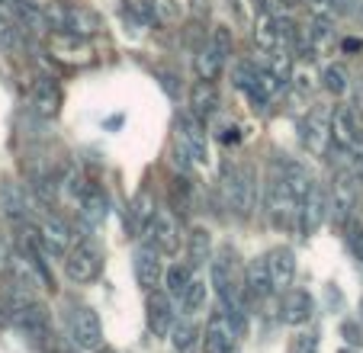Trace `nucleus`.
Wrapping results in <instances>:
<instances>
[{
    "label": "nucleus",
    "instance_id": "obj_1",
    "mask_svg": "<svg viewBox=\"0 0 363 353\" xmlns=\"http://www.w3.org/2000/svg\"><path fill=\"white\" fill-rule=\"evenodd\" d=\"M209 283H213V292L219 296L222 308L245 306V267H241L232 245H222L213 254V260H209Z\"/></svg>",
    "mask_w": 363,
    "mask_h": 353
},
{
    "label": "nucleus",
    "instance_id": "obj_2",
    "mask_svg": "<svg viewBox=\"0 0 363 353\" xmlns=\"http://www.w3.org/2000/svg\"><path fill=\"white\" fill-rule=\"evenodd\" d=\"M222 199L235 218H251L257 209V170L251 164H225L222 167Z\"/></svg>",
    "mask_w": 363,
    "mask_h": 353
},
{
    "label": "nucleus",
    "instance_id": "obj_3",
    "mask_svg": "<svg viewBox=\"0 0 363 353\" xmlns=\"http://www.w3.org/2000/svg\"><path fill=\"white\" fill-rule=\"evenodd\" d=\"M261 209H264V215L270 218V225H277V228H289V225H296V215H299V199L293 196L289 184L283 180L280 164L264 176Z\"/></svg>",
    "mask_w": 363,
    "mask_h": 353
},
{
    "label": "nucleus",
    "instance_id": "obj_4",
    "mask_svg": "<svg viewBox=\"0 0 363 353\" xmlns=\"http://www.w3.org/2000/svg\"><path fill=\"white\" fill-rule=\"evenodd\" d=\"M235 52V35L228 26H213V33L206 35L203 48L193 58V71L199 81H219L228 68V58Z\"/></svg>",
    "mask_w": 363,
    "mask_h": 353
},
{
    "label": "nucleus",
    "instance_id": "obj_5",
    "mask_svg": "<svg viewBox=\"0 0 363 353\" xmlns=\"http://www.w3.org/2000/svg\"><path fill=\"white\" fill-rule=\"evenodd\" d=\"M62 267H65V279H68L71 286H87V283H94V279H100V273H103L100 245H96L90 235L77 238L74 245H71V251L62 257Z\"/></svg>",
    "mask_w": 363,
    "mask_h": 353
},
{
    "label": "nucleus",
    "instance_id": "obj_6",
    "mask_svg": "<svg viewBox=\"0 0 363 353\" xmlns=\"http://www.w3.org/2000/svg\"><path fill=\"white\" fill-rule=\"evenodd\" d=\"M360 190H363V180L350 167H341L335 174V180H331V190H328L331 218H335V225L341 231L357 218V209H360Z\"/></svg>",
    "mask_w": 363,
    "mask_h": 353
},
{
    "label": "nucleus",
    "instance_id": "obj_7",
    "mask_svg": "<svg viewBox=\"0 0 363 353\" xmlns=\"http://www.w3.org/2000/svg\"><path fill=\"white\" fill-rule=\"evenodd\" d=\"M145 238L158 247L164 257H177L180 247L186 245L184 215H180L174 206H158V212H155V218H151V228H148Z\"/></svg>",
    "mask_w": 363,
    "mask_h": 353
},
{
    "label": "nucleus",
    "instance_id": "obj_8",
    "mask_svg": "<svg viewBox=\"0 0 363 353\" xmlns=\"http://www.w3.org/2000/svg\"><path fill=\"white\" fill-rule=\"evenodd\" d=\"M45 48L52 55V62H58L62 68H90L96 62L94 42L87 35H74V33H48L45 35Z\"/></svg>",
    "mask_w": 363,
    "mask_h": 353
},
{
    "label": "nucleus",
    "instance_id": "obj_9",
    "mask_svg": "<svg viewBox=\"0 0 363 353\" xmlns=\"http://www.w3.org/2000/svg\"><path fill=\"white\" fill-rule=\"evenodd\" d=\"M331 109L335 106L315 103L306 113V119L299 123V138H302V148L308 151V157H328V151L335 148V138H331Z\"/></svg>",
    "mask_w": 363,
    "mask_h": 353
},
{
    "label": "nucleus",
    "instance_id": "obj_10",
    "mask_svg": "<svg viewBox=\"0 0 363 353\" xmlns=\"http://www.w3.org/2000/svg\"><path fill=\"white\" fill-rule=\"evenodd\" d=\"M174 138L184 145V151L190 155L193 167L196 170L209 167V129H206V123L196 119L190 109L177 116V123H174Z\"/></svg>",
    "mask_w": 363,
    "mask_h": 353
},
{
    "label": "nucleus",
    "instance_id": "obj_11",
    "mask_svg": "<svg viewBox=\"0 0 363 353\" xmlns=\"http://www.w3.org/2000/svg\"><path fill=\"white\" fill-rule=\"evenodd\" d=\"M68 340L84 353L103 350V321L90 306H71L68 312Z\"/></svg>",
    "mask_w": 363,
    "mask_h": 353
},
{
    "label": "nucleus",
    "instance_id": "obj_12",
    "mask_svg": "<svg viewBox=\"0 0 363 353\" xmlns=\"http://www.w3.org/2000/svg\"><path fill=\"white\" fill-rule=\"evenodd\" d=\"M145 325H148L151 337H171L174 325H177V299L167 296L164 286L145 292Z\"/></svg>",
    "mask_w": 363,
    "mask_h": 353
},
{
    "label": "nucleus",
    "instance_id": "obj_13",
    "mask_svg": "<svg viewBox=\"0 0 363 353\" xmlns=\"http://www.w3.org/2000/svg\"><path fill=\"white\" fill-rule=\"evenodd\" d=\"M331 218V199H328V190L325 186H315V190L308 193L306 199L299 203V215H296V235L302 241L315 238L318 228Z\"/></svg>",
    "mask_w": 363,
    "mask_h": 353
},
{
    "label": "nucleus",
    "instance_id": "obj_14",
    "mask_svg": "<svg viewBox=\"0 0 363 353\" xmlns=\"http://www.w3.org/2000/svg\"><path fill=\"white\" fill-rule=\"evenodd\" d=\"M33 231H35V238H39V245L45 247L52 257H58V260H62L65 254L71 251V245L77 241L71 222H68V218H62L58 212H48V215H42L39 225H35Z\"/></svg>",
    "mask_w": 363,
    "mask_h": 353
},
{
    "label": "nucleus",
    "instance_id": "obj_15",
    "mask_svg": "<svg viewBox=\"0 0 363 353\" xmlns=\"http://www.w3.org/2000/svg\"><path fill=\"white\" fill-rule=\"evenodd\" d=\"M164 270H167L164 254L151 245V241L135 245V251H132V273H135V283L142 286L145 292L158 289V286L164 283Z\"/></svg>",
    "mask_w": 363,
    "mask_h": 353
},
{
    "label": "nucleus",
    "instance_id": "obj_16",
    "mask_svg": "<svg viewBox=\"0 0 363 353\" xmlns=\"http://www.w3.org/2000/svg\"><path fill=\"white\" fill-rule=\"evenodd\" d=\"M235 347H238V331L232 327L225 308L219 306L206 318L203 337H199V350L203 353H235Z\"/></svg>",
    "mask_w": 363,
    "mask_h": 353
},
{
    "label": "nucleus",
    "instance_id": "obj_17",
    "mask_svg": "<svg viewBox=\"0 0 363 353\" xmlns=\"http://www.w3.org/2000/svg\"><path fill=\"white\" fill-rule=\"evenodd\" d=\"M331 138H335V151H341V155H350L363 142L360 119H357L350 103H337L331 109Z\"/></svg>",
    "mask_w": 363,
    "mask_h": 353
},
{
    "label": "nucleus",
    "instance_id": "obj_18",
    "mask_svg": "<svg viewBox=\"0 0 363 353\" xmlns=\"http://www.w3.org/2000/svg\"><path fill=\"white\" fill-rule=\"evenodd\" d=\"M315 318V296L302 286H289L280 292V321L286 327H306Z\"/></svg>",
    "mask_w": 363,
    "mask_h": 353
},
{
    "label": "nucleus",
    "instance_id": "obj_19",
    "mask_svg": "<svg viewBox=\"0 0 363 353\" xmlns=\"http://www.w3.org/2000/svg\"><path fill=\"white\" fill-rule=\"evenodd\" d=\"M155 212H158V199H155L151 186H138L135 196L129 199V209H125V231H129V238L142 241L148 235Z\"/></svg>",
    "mask_w": 363,
    "mask_h": 353
},
{
    "label": "nucleus",
    "instance_id": "obj_20",
    "mask_svg": "<svg viewBox=\"0 0 363 353\" xmlns=\"http://www.w3.org/2000/svg\"><path fill=\"white\" fill-rule=\"evenodd\" d=\"M62 103H65V90L55 77H39L29 90V106L39 119H55L62 113Z\"/></svg>",
    "mask_w": 363,
    "mask_h": 353
},
{
    "label": "nucleus",
    "instance_id": "obj_21",
    "mask_svg": "<svg viewBox=\"0 0 363 353\" xmlns=\"http://www.w3.org/2000/svg\"><path fill=\"white\" fill-rule=\"evenodd\" d=\"M267 260V270H270V279H274V289L277 296L286 292L289 286L296 283V273H299V264H296V251L289 245H277L264 254Z\"/></svg>",
    "mask_w": 363,
    "mask_h": 353
},
{
    "label": "nucleus",
    "instance_id": "obj_22",
    "mask_svg": "<svg viewBox=\"0 0 363 353\" xmlns=\"http://www.w3.org/2000/svg\"><path fill=\"white\" fill-rule=\"evenodd\" d=\"M7 315L29 340H39V344L48 340V331H52V325H48V312H45V306H39L35 299L26 302V306H20V308H13V312H7Z\"/></svg>",
    "mask_w": 363,
    "mask_h": 353
},
{
    "label": "nucleus",
    "instance_id": "obj_23",
    "mask_svg": "<svg viewBox=\"0 0 363 353\" xmlns=\"http://www.w3.org/2000/svg\"><path fill=\"white\" fill-rule=\"evenodd\" d=\"M222 106V96H219V87H216V81H193L190 84V94H186V109H190L196 119H203V123H209L216 113H219Z\"/></svg>",
    "mask_w": 363,
    "mask_h": 353
},
{
    "label": "nucleus",
    "instance_id": "obj_24",
    "mask_svg": "<svg viewBox=\"0 0 363 353\" xmlns=\"http://www.w3.org/2000/svg\"><path fill=\"white\" fill-rule=\"evenodd\" d=\"M270 296H277V289H274V279H270L267 260L254 257L251 264L245 267V302H257V306H261Z\"/></svg>",
    "mask_w": 363,
    "mask_h": 353
},
{
    "label": "nucleus",
    "instance_id": "obj_25",
    "mask_svg": "<svg viewBox=\"0 0 363 353\" xmlns=\"http://www.w3.org/2000/svg\"><path fill=\"white\" fill-rule=\"evenodd\" d=\"M77 215H81V225L87 231H96L106 225V215H110V199L100 186H87L81 199H77Z\"/></svg>",
    "mask_w": 363,
    "mask_h": 353
},
{
    "label": "nucleus",
    "instance_id": "obj_26",
    "mask_svg": "<svg viewBox=\"0 0 363 353\" xmlns=\"http://www.w3.org/2000/svg\"><path fill=\"white\" fill-rule=\"evenodd\" d=\"M213 231L206 228V225H193V228H186V260H190L193 270H199V267H206L209 260H213Z\"/></svg>",
    "mask_w": 363,
    "mask_h": 353
},
{
    "label": "nucleus",
    "instance_id": "obj_27",
    "mask_svg": "<svg viewBox=\"0 0 363 353\" xmlns=\"http://www.w3.org/2000/svg\"><path fill=\"white\" fill-rule=\"evenodd\" d=\"M280 174H283V180L289 184V190H293V196L299 199V203L318 186L315 176H312V170H308V164L296 161V157H286V161H280Z\"/></svg>",
    "mask_w": 363,
    "mask_h": 353
},
{
    "label": "nucleus",
    "instance_id": "obj_28",
    "mask_svg": "<svg viewBox=\"0 0 363 353\" xmlns=\"http://www.w3.org/2000/svg\"><path fill=\"white\" fill-rule=\"evenodd\" d=\"M193 276H196V270L190 267V260H174V264H167V270H164V289H167V296L171 299H184V292H186V286L193 283Z\"/></svg>",
    "mask_w": 363,
    "mask_h": 353
},
{
    "label": "nucleus",
    "instance_id": "obj_29",
    "mask_svg": "<svg viewBox=\"0 0 363 353\" xmlns=\"http://www.w3.org/2000/svg\"><path fill=\"white\" fill-rule=\"evenodd\" d=\"M209 292H213V283L206 276H193V283L186 286L184 299H180V312L196 318L199 312H206V299H209Z\"/></svg>",
    "mask_w": 363,
    "mask_h": 353
},
{
    "label": "nucleus",
    "instance_id": "obj_30",
    "mask_svg": "<svg viewBox=\"0 0 363 353\" xmlns=\"http://www.w3.org/2000/svg\"><path fill=\"white\" fill-rule=\"evenodd\" d=\"M0 209H4L7 218H13V222H23V218L29 215L26 193H23L13 180H4V184H0Z\"/></svg>",
    "mask_w": 363,
    "mask_h": 353
},
{
    "label": "nucleus",
    "instance_id": "obj_31",
    "mask_svg": "<svg viewBox=\"0 0 363 353\" xmlns=\"http://www.w3.org/2000/svg\"><path fill=\"white\" fill-rule=\"evenodd\" d=\"M199 337H203V331H199L196 325H193L190 315H184V318H177V325H174L171 331V344L177 353H190L193 347L199 344Z\"/></svg>",
    "mask_w": 363,
    "mask_h": 353
},
{
    "label": "nucleus",
    "instance_id": "obj_32",
    "mask_svg": "<svg viewBox=\"0 0 363 353\" xmlns=\"http://www.w3.org/2000/svg\"><path fill=\"white\" fill-rule=\"evenodd\" d=\"M151 10V20L158 26H177L184 10H180V0H145Z\"/></svg>",
    "mask_w": 363,
    "mask_h": 353
},
{
    "label": "nucleus",
    "instance_id": "obj_33",
    "mask_svg": "<svg viewBox=\"0 0 363 353\" xmlns=\"http://www.w3.org/2000/svg\"><path fill=\"white\" fill-rule=\"evenodd\" d=\"M171 206L180 212V215H186V212H193V184L186 174H174L171 180Z\"/></svg>",
    "mask_w": 363,
    "mask_h": 353
},
{
    "label": "nucleus",
    "instance_id": "obj_34",
    "mask_svg": "<svg viewBox=\"0 0 363 353\" xmlns=\"http://www.w3.org/2000/svg\"><path fill=\"white\" fill-rule=\"evenodd\" d=\"M322 87L328 90L331 96H344L350 90V74L344 65H328V68L322 71Z\"/></svg>",
    "mask_w": 363,
    "mask_h": 353
},
{
    "label": "nucleus",
    "instance_id": "obj_35",
    "mask_svg": "<svg viewBox=\"0 0 363 353\" xmlns=\"http://www.w3.org/2000/svg\"><path fill=\"white\" fill-rule=\"evenodd\" d=\"M293 87L299 90V94H312V90L318 87V81H322V74H315V68H312V62H296V68H293Z\"/></svg>",
    "mask_w": 363,
    "mask_h": 353
},
{
    "label": "nucleus",
    "instance_id": "obj_36",
    "mask_svg": "<svg viewBox=\"0 0 363 353\" xmlns=\"http://www.w3.org/2000/svg\"><path fill=\"white\" fill-rule=\"evenodd\" d=\"M20 23L13 20V13H7V10H0V48H13L16 39H20Z\"/></svg>",
    "mask_w": 363,
    "mask_h": 353
},
{
    "label": "nucleus",
    "instance_id": "obj_37",
    "mask_svg": "<svg viewBox=\"0 0 363 353\" xmlns=\"http://www.w3.org/2000/svg\"><path fill=\"white\" fill-rule=\"evenodd\" d=\"M289 353H318V334L299 331L293 340H289Z\"/></svg>",
    "mask_w": 363,
    "mask_h": 353
},
{
    "label": "nucleus",
    "instance_id": "obj_38",
    "mask_svg": "<svg viewBox=\"0 0 363 353\" xmlns=\"http://www.w3.org/2000/svg\"><path fill=\"white\" fill-rule=\"evenodd\" d=\"M341 337L347 340V347H363V327L354 318L341 321Z\"/></svg>",
    "mask_w": 363,
    "mask_h": 353
},
{
    "label": "nucleus",
    "instance_id": "obj_39",
    "mask_svg": "<svg viewBox=\"0 0 363 353\" xmlns=\"http://www.w3.org/2000/svg\"><path fill=\"white\" fill-rule=\"evenodd\" d=\"M228 7H235V20H238L241 26H247V23H251V10H245V0H232Z\"/></svg>",
    "mask_w": 363,
    "mask_h": 353
},
{
    "label": "nucleus",
    "instance_id": "obj_40",
    "mask_svg": "<svg viewBox=\"0 0 363 353\" xmlns=\"http://www.w3.org/2000/svg\"><path fill=\"white\" fill-rule=\"evenodd\" d=\"M7 260H10V247H7V238L0 231V270H7Z\"/></svg>",
    "mask_w": 363,
    "mask_h": 353
},
{
    "label": "nucleus",
    "instance_id": "obj_41",
    "mask_svg": "<svg viewBox=\"0 0 363 353\" xmlns=\"http://www.w3.org/2000/svg\"><path fill=\"white\" fill-rule=\"evenodd\" d=\"M360 48H363V39H344V42H341V52H344V55L360 52Z\"/></svg>",
    "mask_w": 363,
    "mask_h": 353
},
{
    "label": "nucleus",
    "instance_id": "obj_42",
    "mask_svg": "<svg viewBox=\"0 0 363 353\" xmlns=\"http://www.w3.org/2000/svg\"><path fill=\"white\" fill-rule=\"evenodd\" d=\"M58 353H84V350H81V347H77V344H65Z\"/></svg>",
    "mask_w": 363,
    "mask_h": 353
},
{
    "label": "nucleus",
    "instance_id": "obj_43",
    "mask_svg": "<svg viewBox=\"0 0 363 353\" xmlns=\"http://www.w3.org/2000/svg\"><path fill=\"white\" fill-rule=\"evenodd\" d=\"M277 4H283V7H302L306 0H277Z\"/></svg>",
    "mask_w": 363,
    "mask_h": 353
},
{
    "label": "nucleus",
    "instance_id": "obj_44",
    "mask_svg": "<svg viewBox=\"0 0 363 353\" xmlns=\"http://www.w3.org/2000/svg\"><path fill=\"white\" fill-rule=\"evenodd\" d=\"M103 353H116V350H103Z\"/></svg>",
    "mask_w": 363,
    "mask_h": 353
}]
</instances>
